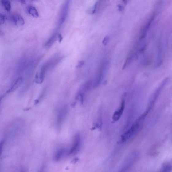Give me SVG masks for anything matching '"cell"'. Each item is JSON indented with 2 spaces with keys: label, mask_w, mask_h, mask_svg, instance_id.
Wrapping results in <instances>:
<instances>
[{
  "label": "cell",
  "mask_w": 172,
  "mask_h": 172,
  "mask_svg": "<svg viewBox=\"0 0 172 172\" xmlns=\"http://www.w3.org/2000/svg\"><path fill=\"white\" fill-rule=\"evenodd\" d=\"M143 122V121L138 118L132 127L121 136L120 142L121 143L124 142L137 133L139 130L140 124Z\"/></svg>",
  "instance_id": "obj_1"
},
{
  "label": "cell",
  "mask_w": 172,
  "mask_h": 172,
  "mask_svg": "<svg viewBox=\"0 0 172 172\" xmlns=\"http://www.w3.org/2000/svg\"><path fill=\"white\" fill-rule=\"evenodd\" d=\"M69 1H66L61 8L60 16L58 21V25L59 26L61 25L65 21L68 15L69 6Z\"/></svg>",
  "instance_id": "obj_2"
},
{
  "label": "cell",
  "mask_w": 172,
  "mask_h": 172,
  "mask_svg": "<svg viewBox=\"0 0 172 172\" xmlns=\"http://www.w3.org/2000/svg\"><path fill=\"white\" fill-rule=\"evenodd\" d=\"M10 19L12 22L18 26H21L24 24L23 18L19 14L14 13L10 16Z\"/></svg>",
  "instance_id": "obj_3"
},
{
  "label": "cell",
  "mask_w": 172,
  "mask_h": 172,
  "mask_svg": "<svg viewBox=\"0 0 172 172\" xmlns=\"http://www.w3.org/2000/svg\"><path fill=\"white\" fill-rule=\"evenodd\" d=\"M68 112L67 107L64 106L60 109L57 116V123L59 126L62 124L66 117Z\"/></svg>",
  "instance_id": "obj_4"
},
{
  "label": "cell",
  "mask_w": 172,
  "mask_h": 172,
  "mask_svg": "<svg viewBox=\"0 0 172 172\" xmlns=\"http://www.w3.org/2000/svg\"><path fill=\"white\" fill-rule=\"evenodd\" d=\"M125 107V100L123 99L122 100L120 108L115 112L113 114V120L114 121H117L119 119L121 115H122Z\"/></svg>",
  "instance_id": "obj_5"
},
{
  "label": "cell",
  "mask_w": 172,
  "mask_h": 172,
  "mask_svg": "<svg viewBox=\"0 0 172 172\" xmlns=\"http://www.w3.org/2000/svg\"><path fill=\"white\" fill-rule=\"evenodd\" d=\"M80 139L79 135L75 136L74 139L73 145L70 150V153L73 154L76 153L78 150L80 145Z\"/></svg>",
  "instance_id": "obj_6"
},
{
  "label": "cell",
  "mask_w": 172,
  "mask_h": 172,
  "mask_svg": "<svg viewBox=\"0 0 172 172\" xmlns=\"http://www.w3.org/2000/svg\"><path fill=\"white\" fill-rule=\"evenodd\" d=\"M57 37H58V34L53 33L48 40L45 43L44 47L46 49L49 48L53 45L56 41Z\"/></svg>",
  "instance_id": "obj_7"
},
{
  "label": "cell",
  "mask_w": 172,
  "mask_h": 172,
  "mask_svg": "<svg viewBox=\"0 0 172 172\" xmlns=\"http://www.w3.org/2000/svg\"><path fill=\"white\" fill-rule=\"evenodd\" d=\"M22 81L23 78L22 77H20L18 78L14 82L11 88L7 92V93H9L15 91L16 89L20 87V86L22 83Z\"/></svg>",
  "instance_id": "obj_8"
},
{
  "label": "cell",
  "mask_w": 172,
  "mask_h": 172,
  "mask_svg": "<svg viewBox=\"0 0 172 172\" xmlns=\"http://www.w3.org/2000/svg\"><path fill=\"white\" fill-rule=\"evenodd\" d=\"M27 10L28 13L31 15L35 18L38 17L39 15L37 10L33 6H29L27 7Z\"/></svg>",
  "instance_id": "obj_9"
},
{
  "label": "cell",
  "mask_w": 172,
  "mask_h": 172,
  "mask_svg": "<svg viewBox=\"0 0 172 172\" xmlns=\"http://www.w3.org/2000/svg\"><path fill=\"white\" fill-rule=\"evenodd\" d=\"M172 166L170 163H166L161 167L159 172H172Z\"/></svg>",
  "instance_id": "obj_10"
},
{
  "label": "cell",
  "mask_w": 172,
  "mask_h": 172,
  "mask_svg": "<svg viewBox=\"0 0 172 172\" xmlns=\"http://www.w3.org/2000/svg\"><path fill=\"white\" fill-rule=\"evenodd\" d=\"M65 152L64 149L62 148L59 149L55 154L54 157L55 160L56 161H58L62 158Z\"/></svg>",
  "instance_id": "obj_11"
},
{
  "label": "cell",
  "mask_w": 172,
  "mask_h": 172,
  "mask_svg": "<svg viewBox=\"0 0 172 172\" xmlns=\"http://www.w3.org/2000/svg\"><path fill=\"white\" fill-rule=\"evenodd\" d=\"M1 2L5 10L7 11L10 12L11 9V4L10 2L8 0H3Z\"/></svg>",
  "instance_id": "obj_12"
},
{
  "label": "cell",
  "mask_w": 172,
  "mask_h": 172,
  "mask_svg": "<svg viewBox=\"0 0 172 172\" xmlns=\"http://www.w3.org/2000/svg\"><path fill=\"white\" fill-rule=\"evenodd\" d=\"M6 17L5 15L2 14H0V24H3L5 22Z\"/></svg>",
  "instance_id": "obj_13"
},
{
  "label": "cell",
  "mask_w": 172,
  "mask_h": 172,
  "mask_svg": "<svg viewBox=\"0 0 172 172\" xmlns=\"http://www.w3.org/2000/svg\"><path fill=\"white\" fill-rule=\"evenodd\" d=\"M109 37L108 36H106L104 38L102 41L103 44L105 46L107 45L108 42L109 41Z\"/></svg>",
  "instance_id": "obj_14"
},
{
  "label": "cell",
  "mask_w": 172,
  "mask_h": 172,
  "mask_svg": "<svg viewBox=\"0 0 172 172\" xmlns=\"http://www.w3.org/2000/svg\"><path fill=\"white\" fill-rule=\"evenodd\" d=\"M84 62L83 61H80L78 62V64L76 66L77 68H80L82 66L84 65Z\"/></svg>",
  "instance_id": "obj_15"
},
{
  "label": "cell",
  "mask_w": 172,
  "mask_h": 172,
  "mask_svg": "<svg viewBox=\"0 0 172 172\" xmlns=\"http://www.w3.org/2000/svg\"><path fill=\"white\" fill-rule=\"evenodd\" d=\"M96 12V10L95 9L94 10H88V13L90 14H94Z\"/></svg>",
  "instance_id": "obj_16"
},
{
  "label": "cell",
  "mask_w": 172,
  "mask_h": 172,
  "mask_svg": "<svg viewBox=\"0 0 172 172\" xmlns=\"http://www.w3.org/2000/svg\"><path fill=\"white\" fill-rule=\"evenodd\" d=\"M58 37L59 38V42H61L62 41L63 39V37L61 34H58Z\"/></svg>",
  "instance_id": "obj_17"
},
{
  "label": "cell",
  "mask_w": 172,
  "mask_h": 172,
  "mask_svg": "<svg viewBox=\"0 0 172 172\" xmlns=\"http://www.w3.org/2000/svg\"><path fill=\"white\" fill-rule=\"evenodd\" d=\"M118 10L120 11H122L123 10V7L121 5H118L117 6Z\"/></svg>",
  "instance_id": "obj_18"
},
{
  "label": "cell",
  "mask_w": 172,
  "mask_h": 172,
  "mask_svg": "<svg viewBox=\"0 0 172 172\" xmlns=\"http://www.w3.org/2000/svg\"><path fill=\"white\" fill-rule=\"evenodd\" d=\"M20 2H21L22 4H25L26 3V1H19Z\"/></svg>",
  "instance_id": "obj_19"
},
{
  "label": "cell",
  "mask_w": 172,
  "mask_h": 172,
  "mask_svg": "<svg viewBox=\"0 0 172 172\" xmlns=\"http://www.w3.org/2000/svg\"><path fill=\"white\" fill-rule=\"evenodd\" d=\"M123 2H124V4L125 5L127 4V1H123Z\"/></svg>",
  "instance_id": "obj_20"
}]
</instances>
